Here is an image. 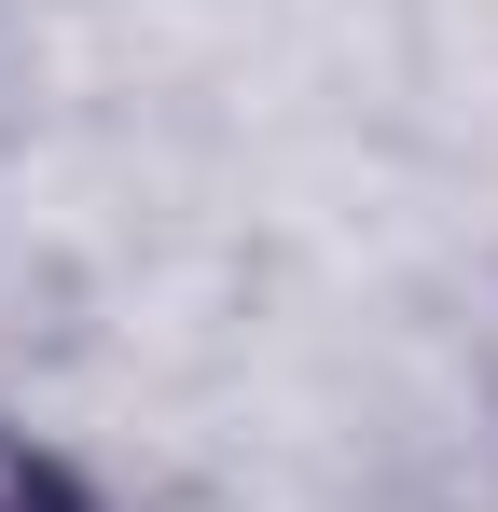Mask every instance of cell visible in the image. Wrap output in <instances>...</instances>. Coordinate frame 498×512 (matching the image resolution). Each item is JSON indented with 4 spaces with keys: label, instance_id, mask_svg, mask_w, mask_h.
I'll use <instances>...</instances> for the list:
<instances>
[{
    "label": "cell",
    "instance_id": "6da1fadb",
    "mask_svg": "<svg viewBox=\"0 0 498 512\" xmlns=\"http://www.w3.org/2000/svg\"><path fill=\"white\" fill-rule=\"evenodd\" d=\"M0 512H83V499L42 471V457H14V443H0Z\"/></svg>",
    "mask_w": 498,
    "mask_h": 512
}]
</instances>
